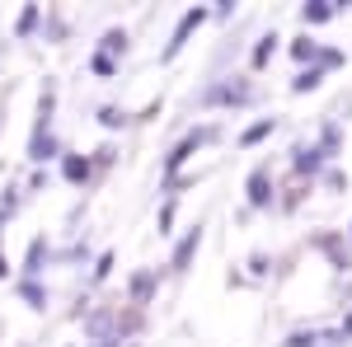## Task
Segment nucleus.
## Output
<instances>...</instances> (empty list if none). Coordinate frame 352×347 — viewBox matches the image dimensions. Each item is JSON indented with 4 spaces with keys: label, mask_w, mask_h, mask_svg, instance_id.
<instances>
[{
    "label": "nucleus",
    "mask_w": 352,
    "mask_h": 347,
    "mask_svg": "<svg viewBox=\"0 0 352 347\" xmlns=\"http://www.w3.org/2000/svg\"><path fill=\"white\" fill-rule=\"evenodd\" d=\"M174 221H179V197H164V202H160V212H155V230H160L164 240L174 235Z\"/></svg>",
    "instance_id": "cd10ccee"
},
{
    "label": "nucleus",
    "mask_w": 352,
    "mask_h": 347,
    "mask_svg": "<svg viewBox=\"0 0 352 347\" xmlns=\"http://www.w3.org/2000/svg\"><path fill=\"white\" fill-rule=\"evenodd\" d=\"M249 267H254V277H268L272 272V254L268 249H254V254H249Z\"/></svg>",
    "instance_id": "2f4dec72"
},
{
    "label": "nucleus",
    "mask_w": 352,
    "mask_h": 347,
    "mask_svg": "<svg viewBox=\"0 0 352 347\" xmlns=\"http://www.w3.org/2000/svg\"><path fill=\"white\" fill-rule=\"evenodd\" d=\"M85 66H89V76H94V80H113V76L122 71V66H118L113 56H104V52H89V56H85Z\"/></svg>",
    "instance_id": "a878e982"
},
{
    "label": "nucleus",
    "mask_w": 352,
    "mask_h": 347,
    "mask_svg": "<svg viewBox=\"0 0 352 347\" xmlns=\"http://www.w3.org/2000/svg\"><path fill=\"white\" fill-rule=\"evenodd\" d=\"M94 122H99L104 132H127V127H132V108H122V104H99V108H94Z\"/></svg>",
    "instance_id": "6ab92c4d"
},
{
    "label": "nucleus",
    "mask_w": 352,
    "mask_h": 347,
    "mask_svg": "<svg viewBox=\"0 0 352 347\" xmlns=\"http://www.w3.org/2000/svg\"><path fill=\"white\" fill-rule=\"evenodd\" d=\"M61 136H56V80L47 76L38 89V108H33V127H28V164L33 169H47L52 160H61Z\"/></svg>",
    "instance_id": "f257e3e1"
},
{
    "label": "nucleus",
    "mask_w": 352,
    "mask_h": 347,
    "mask_svg": "<svg viewBox=\"0 0 352 347\" xmlns=\"http://www.w3.org/2000/svg\"><path fill=\"white\" fill-rule=\"evenodd\" d=\"M315 146H320V150H324V160L333 164L338 155H343V122H338V117H324V122H320V132H315Z\"/></svg>",
    "instance_id": "2eb2a0df"
},
{
    "label": "nucleus",
    "mask_w": 352,
    "mask_h": 347,
    "mask_svg": "<svg viewBox=\"0 0 352 347\" xmlns=\"http://www.w3.org/2000/svg\"><path fill=\"white\" fill-rule=\"evenodd\" d=\"M47 263H56V244L47 240V235H33L24 249V263H19V277H47Z\"/></svg>",
    "instance_id": "9d476101"
},
{
    "label": "nucleus",
    "mask_w": 352,
    "mask_h": 347,
    "mask_svg": "<svg viewBox=\"0 0 352 347\" xmlns=\"http://www.w3.org/2000/svg\"><path fill=\"white\" fill-rule=\"evenodd\" d=\"M277 47H282L277 28H272V33H258V38H254V47H249V71H268L272 56H277Z\"/></svg>",
    "instance_id": "dca6fc26"
},
{
    "label": "nucleus",
    "mask_w": 352,
    "mask_h": 347,
    "mask_svg": "<svg viewBox=\"0 0 352 347\" xmlns=\"http://www.w3.org/2000/svg\"><path fill=\"white\" fill-rule=\"evenodd\" d=\"M38 38H43V43H52V47L71 43V19H66V14H56V10H43V28H38Z\"/></svg>",
    "instance_id": "f3484780"
},
{
    "label": "nucleus",
    "mask_w": 352,
    "mask_h": 347,
    "mask_svg": "<svg viewBox=\"0 0 352 347\" xmlns=\"http://www.w3.org/2000/svg\"><path fill=\"white\" fill-rule=\"evenodd\" d=\"M56 263L61 267H89V235H76V240L66 244V249H56Z\"/></svg>",
    "instance_id": "5701e85b"
},
{
    "label": "nucleus",
    "mask_w": 352,
    "mask_h": 347,
    "mask_svg": "<svg viewBox=\"0 0 352 347\" xmlns=\"http://www.w3.org/2000/svg\"><path fill=\"white\" fill-rule=\"evenodd\" d=\"M343 61H348V52H343V47H324V52H320V61H315V66H320V71H338V66H343Z\"/></svg>",
    "instance_id": "7c9ffc66"
},
{
    "label": "nucleus",
    "mask_w": 352,
    "mask_h": 347,
    "mask_svg": "<svg viewBox=\"0 0 352 347\" xmlns=\"http://www.w3.org/2000/svg\"><path fill=\"white\" fill-rule=\"evenodd\" d=\"M47 183H52V174H47V169H33V174H28V183H24V197H28V192H43Z\"/></svg>",
    "instance_id": "473e14b6"
},
{
    "label": "nucleus",
    "mask_w": 352,
    "mask_h": 347,
    "mask_svg": "<svg viewBox=\"0 0 352 347\" xmlns=\"http://www.w3.org/2000/svg\"><path fill=\"white\" fill-rule=\"evenodd\" d=\"M109 277H113V249H104V254L89 258V287H104Z\"/></svg>",
    "instance_id": "bb28decb"
},
{
    "label": "nucleus",
    "mask_w": 352,
    "mask_h": 347,
    "mask_svg": "<svg viewBox=\"0 0 352 347\" xmlns=\"http://www.w3.org/2000/svg\"><path fill=\"white\" fill-rule=\"evenodd\" d=\"M343 240H348V249H352V225H348V230H343Z\"/></svg>",
    "instance_id": "e433bc0d"
},
{
    "label": "nucleus",
    "mask_w": 352,
    "mask_h": 347,
    "mask_svg": "<svg viewBox=\"0 0 352 347\" xmlns=\"http://www.w3.org/2000/svg\"><path fill=\"white\" fill-rule=\"evenodd\" d=\"M315 183H324L329 192H343V188H348V174H343L338 164H329V169H324V174H320V179H315Z\"/></svg>",
    "instance_id": "c756f323"
},
{
    "label": "nucleus",
    "mask_w": 352,
    "mask_h": 347,
    "mask_svg": "<svg viewBox=\"0 0 352 347\" xmlns=\"http://www.w3.org/2000/svg\"><path fill=\"white\" fill-rule=\"evenodd\" d=\"M263 99V89L254 85V76H244V71H221L212 80L202 85V89H192L188 94V108H202V113H217V108H254Z\"/></svg>",
    "instance_id": "f03ea898"
},
{
    "label": "nucleus",
    "mask_w": 352,
    "mask_h": 347,
    "mask_svg": "<svg viewBox=\"0 0 352 347\" xmlns=\"http://www.w3.org/2000/svg\"><path fill=\"white\" fill-rule=\"evenodd\" d=\"M14 295L24 300L33 315H43V310L52 305V287H47V282H38V277H14Z\"/></svg>",
    "instance_id": "ddd939ff"
},
{
    "label": "nucleus",
    "mask_w": 352,
    "mask_h": 347,
    "mask_svg": "<svg viewBox=\"0 0 352 347\" xmlns=\"http://www.w3.org/2000/svg\"><path fill=\"white\" fill-rule=\"evenodd\" d=\"M287 52H292V61H296V66H315V61H320V52H324V43H315V33H296V38L287 43Z\"/></svg>",
    "instance_id": "aec40b11"
},
{
    "label": "nucleus",
    "mask_w": 352,
    "mask_h": 347,
    "mask_svg": "<svg viewBox=\"0 0 352 347\" xmlns=\"http://www.w3.org/2000/svg\"><path fill=\"white\" fill-rule=\"evenodd\" d=\"M282 347H320V328L310 324V328H292L287 338H282Z\"/></svg>",
    "instance_id": "c85d7f7f"
},
{
    "label": "nucleus",
    "mask_w": 352,
    "mask_h": 347,
    "mask_svg": "<svg viewBox=\"0 0 352 347\" xmlns=\"http://www.w3.org/2000/svg\"><path fill=\"white\" fill-rule=\"evenodd\" d=\"M343 10H348V0H305V5H300V24L324 28V24H333Z\"/></svg>",
    "instance_id": "f8f14e48"
},
{
    "label": "nucleus",
    "mask_w": 352,
    "mask_h": 347,
    "mask_svg": "<svg viewBox=\"0 0 352 347\" xmlns=\"http://www.w3.org/2000/svg\"><path fill=\"white\" fill-rule=\"evenodd\" d=\"M207 19H212V10H207V5H188V10L179 14V24H174V33H169V43L160 47V61H164V66H169L174 56L188 47V38H192L202 24H207Z\"/></svg>",
    "instance_id": "39448f33"
},
{
    "label": "nucleus",
    "mask_w": 352,
    "mask_h": 347,
    "mask_svg": "<svg viewBox=\"0 0 352 347\" xmlns=\"http://www.w3.org/2000/svg\"><path fill=\"white\" fill-rule=\"evenodd\" d=\"M38 28H43V5H24L19 19H14V38L28 43V38H38Z\"/></svg>",
    "instance_id": "4be33fe9"
},
{
    "label": "nucleus",
    "mask_w": 352,
    "mask_h": 347,
    "mask_svg": "<svg viewBox=\"0 0 352 347\" xmlns=\"http://www.w3.org/2000/svg\"><path fill=\"white\" fill-rule=\"evenodd\" d=\"M19 347H28V343H19Z\"/></svg>",
    "instance_id": "58836bf2"
},
{
    "label": "nucleus",
    "mask_w": 352,
    "mask_h": 347,
    "mask_svg": "<svg viewBox=\"0 0 352 347\" xmlns=\"http://www.w3.org/2000/svg\"><path fill=\"white\" fill-rule=\"evenodd\" d=\"M160 282H164L160 267H136L132 277L122 282V295H127V305H132V310H146V305L155 300V291H160Z\"/></svg>",
    "instance_id": "423d86ee"
},
{
    "label": "nucleus",
    "mask_w": 352,
    "mask_h": 347,
    "mask_svg": "<svg viewBox=\"0 0 352 347\" xmlns=\"http://www.w3.org/2000/svg\"><path fill=\"white\" fill-rule=\"evenodd\" d=\"M324 169H329V160H324V150H320L315 141H296V146H292V174H296L300 183H315Z\"/></svg>",
    "instance_id": "1a4fd4ad"
},
{
    "label": "nucleus",
    "mask_w": 352,
    "mask_h": 347,
    "mask_svg": "<svg viewBox=\"0 0 352 347\" xmlns=\"http://www.w3.org/2000/svg\"><path fill=\"white\" fill-rule=\"evenodd\" d=\"M94 52H104V56H113V61H118V66H122V61H127V56H132V33H127V28H104V33H99V43H94Z\"/></svg>",
    "instance_id": "4468645a"
},
{
    "label": "nucleus",
    "mask_w": 352,
    "mask_h": 347,
    "mask_svg": "<svg viewBox=\"0 0 352 347\" xmlns=\"http://www.w3.org/2000/svg\"><path fill=\"white\" fill-rule=\"evenodd\" d=\"M56 174H61V179H66L71 188H89V183H94V164H89V155H85V150H71V146L61 150V160H56Z\"/></svg>",
    "instance_id": "9b49d317"
},
{
    "label": "nucleus",
    "mask_w": 352,
    "mask_h": 347,
    "mask_svg": "<svg viewBox=\"0 0 352 347\" xmlns=\"http://www.w3.org/2000/svg\"><path fill=\"white\" fill-rule=\"evenodd\" d=\"M338 338H343V343H352V310L343 315V324H338Z\"/></svg>",
    "instance_id": "f704fd0d"
},
{
    "label": "nucleus",
    "mask_w": 352,
    "mask_h": 347,
    "mask_svg": "<svg viewBox=\"0 0 352 347\" xmlns=\"http://www.w3.org/2000/svg\"><path fill=\"white\" fill-rule=\"evenodd\" d=\"M310 249L324 254L333 272H348L352 277V249H348V240H343V230H315V235H310Z\"/></svg>",
    "instance_id": "0eeeda50"
},
{
    "label": "nucleus",
    "mask_w": 352,
    "mask_h": 347,
    "mask_svg": "<svg viewBox=\"0 0 352 347\" xmlns=\"http://www.w3.org/2000/svg\"><path fill=\"white\" fill-rule=\"evenodd\" d=\"M244 207H249V212H272V207H277L272 164H254V169H249V179H244Z\"/></svg>",
    "instance_id": "20e7f679"
},
{
    "label": "nucleus",
    "mask_w": 352,
    "mask_h": 347,
    "mask_svg": "<svg viewBox=\"0 0 352 347\" xmlns=\"http://www.w3.org/2000/svg\"><path fill=\"white\" fill-rule=\"evenodd\" d=\"M348 10H352V5H348Z\"/></svg>",
    "instance_id": "ea45409f"
},
{
    "label": "nucleus",
    "mask_w": 352,
    "mask_h": 347,
    "mask_svg": "<svg viewBox=\"0 0 352 347\" xmlns=\"http://www.w3.org/2000/svg\"><path fill=\"white\" fill-rule=\"evenodd\" d=\"M118 155H122V150H118V141H99V146L89 150V164H94V179H99V174H109L113 164H118Z\"/></svg>",
    "instance_id": "393cba45"
},
{
    "label": "nucleus",
    "mask_w": 352,
    "mask_h": 347,
    "mask_svg": "<svg viewBox=\"0 0 352 347\" xmlns=\"http://www.w3.org/2000/svg\"><path fill=\"white\" fill-rule=\"evenodd\" d=\"M0 127H5V117H0Z\"/></svg>",
    "instance_id": "4c0bfd02"
},
{
    "label": "nucleus",
    "mask_w": 352,
    "mask_h": 347,
    "mask_svg": "<svg viewBox=\"0 0 352 347\" xmlns=\"http://www.w3.org/2000/svg\"><path fill=\"white\" fill-rule=\"evenodd\" d=\"M324 80H329V76L320 71V66H300L296 76H292V85H287V89H292V94H315V89H320Z\"/></svg>",
    "instance_id": "b1692460"
},
{
    "label": "nucleus",
    "mask_w": 352,
    "mask_h": 347,
    "mask_svg": "<svg viewBox=\"0 0 352 347\" xmlns=\"http://www.w3.org/2000/svg\"><path fill=\"white\" fill-rule=\"evenodd\" d=\"M202 240H207V230H202V221H197V225H188V230L174 240V249H169V263H164V267H169L174 277H184V272L192 267V258H197Z\"/></svg>",
    "instance_id": "6e6552de"
},
{
    "label": "nucleus",
    "mask_w": 352,
    "mask_h": 347,
    "mask_svg": "<svg viewBox=\"0 0 352 347\" xmlns=\"http://www.w3.org/2000/svg\"><path fill=\"white\" fill-rule=\"evenodd\" d=\"M0 282H10V254L0 249Z\"/></svg>",
    "instance_id": "c9c22d12"
},
{
    "label": "nucleus",
    "mask_w": 352,
    "mask_h": 347,
    "mask_svg": "<svg viewBox=\"0 0 352 347\" xmlns=\"http://www.w3.org/2000/svg\"><path fill=\"white\" fill-rule=\"evenodd\" d=\"M277 127H282V117H258V122H249V127L235 136V146H240V150H254V146H263Z\"/></svg>",
    "instance_id": "a211bd4d"
},
{
    "label": "nucleus",
    "mask_w": 352,
    "mask_h": 347,
    "mask_svg": "<svg viewBox=\"0 0 352 347\" xmlns=\"http://www.w3.org/2000/svg\"><path fill=\"white\" fill-rule=\"evenodd\" d=\"M226 136V127L221 122H197V127H188V132L179 136L169 150H164V160H160V179H174V174H184V164L202 150V146H212V141H221Z\"/></svg>",
    "instance_id": "7ed1b4c3"
},
{
    "label": "nucleus",
    "mask_w": 352,
    "mask_h": 347,
    "mask_svg": "<svg viewBox=\"0 0 352 347\" xmlns=\"http://www.w3.org/2000/svg\"><path fill=\"white\" fill-rule=\"evenodd\" d=\"M19 207H24V183H5L0 188V240H5V225L19 216Z\"/></svg>",
    "instance_id": "412c9836"
},
{
    "label": "nucleus",
    "mask_w": 352,
    "mask_h": 347,
    "mask_svg": "<svg viewBox=\"0 0 352 347\" xmlns=\"http://www.w3.org/2000/svg\"><path fill=\"white\" fill-rule=\"evenodd\" d=\"M230 14H235V0H217V10H212V19H221V24H226Z\"/></svg>",
    "instance_id": "72a5a7b5"
}]
</instances>
